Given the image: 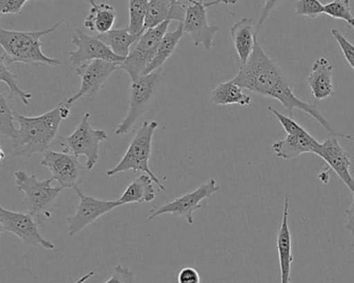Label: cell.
<instances>
[{
	"label": "cell",
	"mask_w": 354,
	"mask_h": 283,
	"mask_svg": "<svg viewBox=\"0 0 354 283\" xmlns=\"http://www.w3.org/2000/svg\"><path fill=\"white\" fill-rule=\"evenodd\" d=\"M234 82L240 88L266 98L279 101L293 119L295 109L304 111L316 119L327 133L333 137L346 138L354 142V138L347 134L341 133L331 127L324 115L319 110L316 104L299 100L293 92V84L288 78L287 74L279 64L273 61L261 47L257 37L254 52L245 65L240 66L237 75L233 78Z\"/></svg>",
	"instance_id": "cell-1"
},
{
	"label": "cell",
	"mask_w": 354,
	"mask_h": 283,
	"mask_svg": "<svg viewBox=\"0 0 354 283\" xmlns=\"http://www.w3.org/2000/svg\"><path fill=\"white\" fill-rule=\"evenodd\" d=\"M71 108L64 99L53 110L39 117H26L14 110L19 124L17 136L12 142L15 156L30 159L35 154L47 152L57 137L62 121L71 115Z\"/></svg>",
	"instance_id": "cell-2"
},
{
	"label": "cell",
	"mask_w": 354,
	"mask_h": 283,
	"mask_svg": "<svg viewBox=\"0 0 354 283\" xmlns=\"http://www.w3.org/2000/svg\"><path fill=\"white\" fill-rule=\"evenodd\" d=\"M67 18H64L50 28L35 32H18L0 28V45L11 65L21 63L30 66H61L62 61L59 59H53L43 53L41 39L53 34L57 28L63 26Z\"/></svg>",
	"instance_id": "cell-3"
},
{
	"label": "cell",
	"mask_w": 354,
	"mask_h": 283,
	"mask_svg": "<svg viewBox=\"0 0 354 283\" xmlns=\"http://www.w3.org/2000/svg\"><path fill=\"white\" fill-rule=\"evenodd\" d=\"M158 127L159 124L157 121H145L136 132V136L128 146L127 152L118 163L117 166L106 171L107 177H113L118 173H127V171H133V173L140 171L150 175L154 183L158 185L159 189L161 191H165L167 189L165 186L152 173L149 165L151 153H152L153 136Z\"/></svg>",
	"instance_id": "cell-4"
},
{
	"label": "cell",
	"mask_w": 354,
	"mask_h": 283,
	"mask_svg": "<svg viewBox=\"0 0 354 283\" xmlns=\"http://www.w3.org/2000/svg\"><path fill=\"white\" fill-rule=\"evenodd\" d=\"M16 187L24 193L22 206L36 218H49L51 217L50 210L59 197L63 188L61 186L53 187L51 184L55 179L39 181L35 175H28L24 170L14 173Z\"/></svg>",
	"instance_id": "cell-5"
},
{
	"label": "cell",
	"mask_w": 354,
	"mask_h": 283,
	"mask_svg": "<svg viewBox=\"0 0 354 283\" xmlns=\"http://www.w3.org/2000/svg\"><path fill=\"white\" fill-rule=\"evenodd\" d=\"M162 84L161 70L144 75L130 86L129 110L127 115L115 129L118 136L127 135L136 121L150 109L154 103Z\"/></svg>",
	"instance_id": "cell-6"
},
{
	"label": "cell",
	"mask_w": 354,
	"mask_h": 283,
	"mask_svg": "<svg viewBox=\"0 0 354 283\" xmlns=\"http://www.w3.org/2000/svg\"><path fill=\"white\" fill-rule=\"evenodd\" d=\"M90 119L91 113H86L71 135L57 137L63 152L76 157H86L88 170H92L98 162L100 144L109 138L104 130L94 129L92 127Z\"/></svg>",
	"instance_id": "cell-7"
},
{
	"label": "cell",
	"mask_w": 354,
	"mask_h": 283,
	"mask_svg": "<svg viewBox=\"0 0 354 283\" xmlns=\"http://www.w3.org/2000/svg\"><path fill=\"white\" fill-rule=\"evenodd\" d=\"M267 109L277 117V121L288 134L285 139L279 140L272 144L273 152L277 158L292 160L302 154H317L320 142H317L292 117L281 115L272 107L268 106Z\"/></svg>",
	"instance_id": "cell-8"
},
{
	"label": "cell",
	"mask_w": 354,
	"mask_h": 283,
	"mask_svg": "<svg viewBox=\"0 0 354 283\" xmlns=\"http://www.w3.org/2000/svg\"><path fill=\"white\" fill-rule=\"evenodd\" d=\"M171 21L163 22L160 26L147 30L138 42L131 47L129 55L123 63L120 64L119 70L125 71L131 81H136L146 74L150 64L156 57L159 44L167 32Z\"/></svg>",
	"instance_id": "cell-9"
},
{
	"label": "cell",
	"mask_w": 354,
	"mask_h": 283,
	"mask_svg": "<svg viewBox=\"0 0 354 283\" xmlns=\"http://www.w3.org/2000/svg\"><path fill=\"white\" fill-rule=\"evenodd\" d=\"M38 225L39 221L30 213L14 212L0 206V233H13L26 246L55 250V244L41 235Z\"/></svg>",
	"instance_id": "cell-10"
},
{
	"label": "cell",
	"mask_w": 354,
	"mask_h": 283,
	"mask_svg": "<svg viewBox=\"0 0 354 283\" xmlns=\"http://www.w3.org/2000/svg\"><path fill=\"white\" fill-rule=\"evenodd\" d=\"M219 189L221 188L216 179L211 177L194 191L184 194L173 202H167L158 208H153L150 211L148 219L153 220L160 215L171 214L178 218L185 219L188 224L192 225L194 224V213L202 208L201 202L206 198L211 197L213 194L217 193Z\"/></svg>",
	"instance_id": "cell-11"
},
{
	"label": "cell",
	"mask_w": 354,
	"mask_h": 283,
	"mask_svg": "<svg viewBox=\"0 0 354 283\" xmlns=\"http://www.w3.org/2000/svg\"><path fill=\"white\" fill-rule=\"evenodd\" d=\"M41 165L46 167L53 179L63 189H75L84 182L88 168L78 160V157L65 152L48 150L43 154Z\"/></svg>",
	"instance_id": "cell-12"
},
{
	"label": "cell",
	"mask_w": 354,
	"mask_h": 283,
	"mask_svg": "<svg viewBox=\"0 0 354 283\" xmlns=\"http://www.w3.org/2000/svg\"><path fill=\"white\" fill-rule=\"evenodd\" d=\"M119 66L120 64L96 59L76 67L75 72L82 78V86L77 94L74 95L71 98H66L67 104L72 106L74 103L84 97H86L88 100H94L109 77L119 70Z\"/></svg>",
	"instance_id": "cell-13"
},
{
	"label": "cell",
	"mask_w": 354,
	"mask_h": 283,
	"mask_svg": "<svg viewBox=\"0 0 354 283\" xmlns=\"http://www.w3.org/2000/svg\"><path fill=\"white\" fill-rule=\"evenodd\" d=\"M76 193L80 197V204L75 214L67 218L68 233L69 235H77L92 224L99 217L111 212L113 208L121 206L119 200H102L84 194L80 187L75 188Z\"/></svg>",
	"instance_id": "cell-14"
},
{
	"label": "cell",
	"mask_w": 354,
	"mask_h": 283,
	"mask_svg": "<svg viewBox=\"0 0 354 283\" xmlns=\"http://www.w3.org/2000/svg\"><path fill=\"white\" fill-rule=\"evenodd\" d=\"M207 3L204 0H196L186 9L185 19L183 21L184 32L189 35L194 46L201 45L207 50L214 45V37L219 30V26H210L207 17Z\"/></svg>",
	"instance_id": "cell-15"
},
{
	"label": "cell",
	"mask_w": 354,
	"mask_h": 283,
	"mask_svg": "<svg viewBox=\"0 0 354 283\" xmlns=\"http://www.w3.org/2000/svg\"><path fill=\"white\" fill-rule=\"evenodd\" d=\"M72 44L77 47L76 50L69 52L70 61L75 67L96 59L115 64H122L125 61L123 57L115 55L107 45L99 40L98 37L88 36L80 30H76L72 37Z\"/></svg>",
	"instance_id": "cell-16"
},
{
	"label": "cell",
	"mask_w": 354,
	"mask_h": 283,
	"mask_svg": "<svg viewBox=\"0 0 354 283\" xmlns=\"http://www.w3.org/2000/svg\"><path fill=\"white\" fill-rule=\"evenodd\" d=\"M316 155L323 159L329 168L337 173V177L347 186L350 191H354V179L350 173V155L345 148H342L337 137L331 136L320 144Z\"/></svg>",
	"instance_id": "cell-17"
},
{
	"label": "cell",
	"mask_w": 354,
	"mask_h": 283,
	"mask_svg": "<svg viewBox=\"0 0 354 283\" xmlns=\"http://www.w3.org/2000/svg\"><path fill=\"white\" fill-rule=\"evenodd\" d=\"M277 253H279L281 283H290L291 266L294 257L292 255V239L289 228V196L286 195L283 204V219L277 233Z\"/></svg>",
	"instance_id": "cell-18"
},
{
	"label": "cell",
	"mask_w": 354,
	"mask_h": 283,
	"mask_svg": "<svg viewBox=\"0 0 354 283\" xmlns=\"http://www.w3.org/2000/svg\"><path fill=\"white\" fill-rule=\"evenodd\" d=\"M185 6L179 0H149L146 30L156 28L165 21H184L186 15Z\"/></svg>",
	"instance_id": "cell-19"
},
{
	"label": "cell",
	"mask_w": 354,
	"mask_h": 283,
	"mask_svg": "<svg viewBox=\"0 0 354 283\" xmlns=\"http://www.w3.org/2000/svg\"><path fill=\"white\" fill-rule=\"evenodd\" d=\"M333 69V66L325 57H319L313 65L308 77V84L316 102L335 96Z\"/></svg>",
	"instance_id": "cell-20"
},
{
	"label": "cell",
	"mask_w": 354,
	"mask_h": 283,
	"mask_svg": "<svg viewBox=\"0 0 354 283\" xmlns=\"http://www.w3.org/2000/svg\"><path fill=\"white\" fill-rule=\"evenodd\" d=\"M230 32H231V38L235 46L236 52L239 57L240 63L241 66L245 65L250 55L254 52V44L258 37L252 20L248 18H242L232 26Z\"/></svg>",
	"instance_id": "cell-21"
},
{
	"label": "cell",
	"mask_w": 354,
	"mask_h": 283,
	"mask_svg": "<svg viewBox=\"0 0 354 283\" xmlns=\"http://www.w3.org/2000/svg\"><path fill=\"white\" fill-rule=\"evenodd\" d=\"M153 181L149 175H142L134 179L126 188L121 197L119 198L121 206L128 204H146L156 198V190L153 186Z\"/></svg>",
	"instance_id": "cell-22"
},
{
	"label": "cell",
	"mask_w": 354,
	"mask_h": 283,
	"mask_svg": "<svg viewBox=\"0 0 354 283\" xmlns=\"http://www.w3.org/2000/svg\"><path fill=\"white\" fill-rule=\"evenodd\" d=\"M117 20V12L113 6L107 3H94L91 6L90 13L84 19V28L99 35L106 34L113 30Z\"/></svg>",
	"instance_id": "cell-23"
},
{
	"label": "cell",
	"mask_w": 354,
	"mask_h": 283,
	"mask_svg": "<svg viewBox=\"0 0 354 283\" xmlns=\"http://www.w3.org/2000/svg\"><path fill=\"white\" fill-rule=\"evenodd\" d=\"M243 88H240L233 80L219 84L211 92V101L219 106L227 105H240L248 106L252 103V98L242 92Z\"/></svg>",
	"instance_id": "cell-24"
},
{
	"label": "cell",
	"mask_w": 354,
	"mask_h": 283,
	"mask_svg": "<svg viewBox=\"0 0 354 283\" xmlns=\"http://www.w3.org/2000/svg\"><path fill=\"white\" fill-rule=\"evenodd\" d=\"M184 34H185V32H184L183 22H181V23H179V26H178L177 30H174V32H167V34L163 36L162 40H161L160 44H159L156 57H154L152 63L149 66L145 75H148V74L157 71V70L162 69L167 59L175 52L178 44H179L181 39L183 38Z\"/></svg>",
	"instance_id": "cell-25"
},
{
	"label": "cell",
	"mask_w": 354,
	"mask_h": 283,
	"mask_svg": "<svg viewBox=\"0 0 354 283\" xmlns=\"http://www.w3.org/2000/svg\"><path fill=\"white\" fill-rule=\"evenodd\" d=\"M99 40L102 41L105 45L111 49L118 57H126L129 55L131 47L138 42L140 37L134 36L130 32L129 28H120V30H111L106 34L99 35Z\"/></svg>",
	"instance_id": "cell-26"
},
{
	"label": "cell",
	"mask_w": 354,
	"mask_h": 283,
	"mask_svg": "<svg viewBox=\"0 0 354 283\" xmlns=\"http://www.w3.org/2000/svg\"><path fill=\"white\" fill-rule=\"evenodd\" d=\"M10 67L11 66L8 64L5 53H1V57H0V80L3 84H7L8 88H9L10 95L8 96V99L12 100L16 97V98H19L26 106H30V100L32 98V95L20 88L17 82L18 76L12 73Z\"/></svg>",
	"instance_id": "cell-27"
},
{
	"label": "cell",
	"mask_w": 354,
	"mask_h": 283,
	"mask_svg": "<svg viewBox=\"0 0 354 283\" xmlns=\"http://www.w3.org/2000/svg\"><path fill=\"white\" fill-rule=\"evenodd\" d=\"M149 0H129V28L134 36L142 37L146 32Z\"/></svg>",
	"instance_id": "cell-28"
},
{
	"label": "cell",
	"mask_w": 354,
	"mask_h": 283,
	"mask_svg": "<svg viewBox=\"0 0 354 283\" xmlns=\"http://www.w3.org/2000/svg\"><path fill=\"white\" fill-rule=\"evenodd\" d=\"M9 101L3 94L0 95V131L13 142L17 136L18 129L15 127V115L10 107Z\"/></svg>",
	"instance_id": "cell-29"
},
{
	"label": "cell",
	"mask_w": 354,
	"mask_h": 283,
	"mask_svg": "<svg viewBox=\"0 0 354 283\" xmlns=\"http://www.w3.org/2000/svg\"><path fill=\"white\" fill-rule=\"evenodd\" d=\"M324 14L335 19L344 20L352 28L354 26V16L351 13L350 0H333L324 6Z\"/></svg>",
	"instance_id": "cell-30"
},
{
	"label": "cell",
	"mask_w": 354,
	"mask_h": 283,
	"mask_svg": "<svg viewBox=\"0 0 354 283\" xmlns=\"http://www.w3.org/2000/svg\"><path fill=\"white\" fill-rule=\"evenodd\" d=\"M294 10L298 16L316 19L319 16L324 14V6L320 0H297L294 3Z\"/></svg>",
	"instance_id": "cell-31"
},
{
	"label": "cell",
	"mask_w": 354,
	"mask_h": 283,
	"mask_svg": "<svg viewBox=\"0 0 354 283\" xmlns=\"http://www.w3.org/2000/svg\"><path fill=\"white\" fill-rule=\"evenodd\" d=\"M330 32L337 41V44H339L346 61L349 64L350 67L354 70V45L351 44L339 30L333 28Z\"/></svg>",
	"instance_id": "cell-32"
},
{
	"label": "cell",
	"mask_w": 354,
	"mask_h": 283,
	"mask_svg": "<svg viewBox=\"0 0 354 283\" xmlns=\"http://www.w3.org/2000/svg\"><path fill=\"white\" fill-rule=\"evenodd\" d=\"M103 283H134V273L119 264L113 268L111 278Z\"/></svg>",
	"instance_id": "cell-33"
},
{
	"label": "cell",
	"mask_w": 354,
	"mask_h": 283,
	"mask_svg": "<svg viewBox=\"0 0 354 283\" xmlns=\"http://www.w3.org/2000/svg\"><path fill=\"white\" fill-rule=\"evenodd\" d=\"M28 1L30 0H0V11L3 15H20Z\"/></svg>",
	"instance_id": "cell-34"
},
{
	"label": "cell",
	"mask_w": 354,
	"mask_h": 283,
	"mask_svg": "<svg viewBox=\"0 0 354 283\" xmlns=\"http://www.w3.org/2000/svg\"><path fill=\"white\" fill-rule=\"evenodd\" d=\"M263 1H264V8H263L262 12H261L260 19H259L258 26H257V35H258L259 30H261L264 22L266 21L267 18L272 13L273 10L283 0H263Z\"/></svg>",
	"instance_id": "cell-35"
},
{
	"label": "cell",
	"mask_w": 354,
	"mask_h": 283,
	"mask_svg": "<svg viewBox=\"0 0 354 283\" xmlns=\"http://www.w3.org/2000/svg\"><path fill=\"white\" fill-rule=\"evenodd\" d=\"M179 283H201V277L196 269L186 266L182 269L178 275Z\"/></svg>",
	"instance_id": "cell-36"
},
{
	"label": "cell",
	"mask_w": 354,
	"mask_h": 283,
	"mask_svg": "<svg viewBox=\"0 0 354 283\" xmlns=\"http://www.w3.org/2000/svg\"><path fill=\"white\" fill-rule=\"evenodd\" d=\"M352 196H353V202H352L350 208L346 211V215H347V223L345 225V229L349 231L350 235L353 237L354 239V191L352 192Z\"/></svg>",
	"instance_id": "cell-37"
},
{
	"label": "cell",
	"mask_w": 354,
	"mask_h": 283,
	"mask_svg": "<svg viewBox=\"0 0 354 283\" xmlns=\"http://www.w3.org/2000/svg\"><path fill=\"white\" fill-rule=\"evenodd\" d=\"M239 0H213V1H210V3H207L208 7H214V6L221 5V3H223V5H236Z\"/></svg>",
	"instance_id": "cell-38"
},
{
	"label": "cell",
	"mask_w": 354,
	"mask_h": 283,
	"mask_svg": "<svg viewBox=\"0 0 354 283\" xmlns=\"http://www.w3.org/2000/svg\"><path fill=\"white\" fill-rule=\"evenodd\" d=\"M94 274H95V272H88V274L86 275H84V276H82V278L80 279H78L77 281H76V282H74V283H84V282H86V281L88 280V279L91 278V277L92 276H94Z\"/></svg>",
	"instance_id": "cell-39"
},
{
	"label": "cell",
	"mask_w": 354,
	"mask_h": 283,
	"mask_svg": "<svg viewBox=\"0 0 354 283\" xmlns=\"http://www.w3.org/2000/svg\"><path fill=\"white\" fill-rule=\"evenodd\" d=\"M82 1H84V3H90L91 6L94 5V3H95V0H82Z\"/></svg>",
	"instance_id": "cell-40"
},
{
	"label": "cell",
	"mask_w": 354,
	"mask_h": 283,
	"mask_svg": "<svg viewBox=\"0 0 354 283\" xmlns=\"http://www.w3.org/2000/svg\"><path fill=\"white\" fill-rule=\"evenodd\" d=\"M353 28H354V26H353Z\"/></svg>",
	"instance_id": "cell-41"
}]
</instances>
